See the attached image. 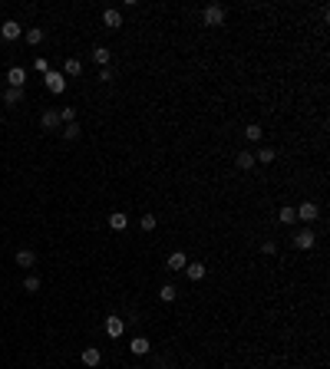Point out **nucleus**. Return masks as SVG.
<instances>
[{
	"label": "nucleus",
	"instance_id": "1",
	"mask_svg": "<svg viewBox=\"0 0 330 369\" xmlns=\"http://www.w3.org/2000/svg\"><path fill=\"white\" fill-rule=\"evenodd\" d=\"M224 17H228V10H224L221 4H208L205 10H201V23L205 26H221Z\"/></svg>",
	"mask_w": 330,
	"mask_h": 369
},
{
	"label": "nucleus",
	"instance_id": "2",
	"mask_svg": "<svg viewBox=\"0 0 330 369\" xmlns=\"http://www.w3.org/2000/svg\"><path fill=\"white\" fill-rule=\"evenodd\" d=\"M314 244H317V234L311 231V224H307V228H300V231L294 234V247H297V250H311Z\"/></svg>",
	"mask_w": 330,
	"mask_h": 369
},
{
	"label": "nucleus",
	"instance_id": "3",
	"mask_svg": "<svg viewBox=\"0 0 330 369\" xmlns=\"http://www.w3.org/2000/svg\"><path fill=\"white\" fill-rule=\"evenodd\" d=\"M294 211H297V221H304V224H314V221L320 218V208L314 205V201H304V205H297Z\"/></svg>",
	"mask_w": 330,
	"mask_h": 369
},
{
	"label": "nucleus",
	"instance_id": "4",
	"mask_svg": "<svg viewBox=\"0 0 330 369\" xmlns=\"http://www.w3.org/2000/svg\"><path fill=\"white\" fill-rule=\"evenodd\" d=\"M46 89H50L53 96H60L63 89H66V76L56 73V69H50V73H46Z\"/></svg>",
	"mask_w": 330,
	"mask_h": 369
},
{
	"label": "nucleus",
	"instance_id": "5",
	"mask_svg": "<svg viewBox=\"0 0 330 369\" xmlns=\"http://www.w3.org/2000/svg\"><path fill=\"white\" fill-rule=\"evenodd\" d=\"M103 26H106V30H119V26H122V13H119L116 7L103 10Z\"/></svg>",
	"mask_w": 330,
	"mask_h": 369
},
{
	"label": "nucleus",
	"instance_id": "6",
	"mask_svg": "<svg viewBox=\"0 0 330 369\" xmlns=\"http://www.w3.org/2000/svg\"><path fill=\"white\" fill-rule=\"evenodd\" d=\"M7 82H10L13 89H23V82H27V69H23V66H10V69H7Z\"/></svg>",
	"mask_w": 330,
	"mask_h": 369
},
{
	"label": "nucleus",
	"instance_id": "7",
	"mask_svg": "<svg viewBox=\"0 0 330 369\" xmlns=\"http://www.w3.org/2000/svg\"><path fill=\"white\" fill-rule=\"evenodd\" d=\"M122 333H125V320L122 317H106V336L116 339V336H122Z\"/></svg>",
	"mask_w": 330,
	"mask_h": 369
},
{
	"label": "nucleus",
	"instance_id": "8",
	"mask_svg": "<svg viewBox=\"0 0 330 369\" xmlns=\"http://www.w3.org/2000/svg\"><path fill=\"white\" fill-rule=\"evenodd\" d=\"M40 125H43V129H46V132H53V129H60V125H63V122H60V112H56V109H46V112H43V116H40Z\"/></svg>",
	"mask_w": 330,
	"mask_h": 369
},
{
	"label": "nucleus",
	"instance_id": "9",
	"mask_svg": "<svg viewBox=\"0 0 330 369\" xmlns=\"http://www.w3.org/2000/svg\"><path fill=\"white\" fill-rule=\"evenodd\" d=\"M235 165H238V168H241V172H251V168H255V152H248V149H244V152H238V155H235Z\"/></svg>",
	"mask_w": 330,
	"mask_h": 369
},
{
	"label": "nucleus",
	"instance_id": "10",
	"mask_svg": "<svg viewBox=\"0 0 330 369\" xmlns=\"http://www.w3.org/2000/svg\"><path fill=\"white\" fill-rule=\"evenodd\" d=\"M0 37L4 40H20V23L17 20H4V23H0Z\"/></svg>",
	"mask_w": 330,
	"mask_h": 369
},
{
	"label": "nucleus",
	"instance_id": "11",
	"mask_svg": "<svg viewBox=\"0 0 330 369\" xmlns=\"http://www.w3.org/2000/svg\"><path fill=\"white\" fill-rule=\"evenodd\" d=\"M109 228L112 231H125V228H129V214L125 211H112L109 214Z\"/></svg>",
	"mask_w": 330,
	"mask_h": 369
},
{
	"label": "nucleus",
	"instance_id": "12",
	"mask_svg": "<svg viewBox=\"0 0 330 369\" xmlns=\"http://www.w3.org/2000/svg\"><path fill=\"white\" fill-rule=\"evenodd\" d=\"M129 350L136 353V356H145V353L152 350V343H149L145 336H132V339H129Z\"/></svg>",
	"mask_w": 330,
	"mask_h": 369
},
{
	"label": "nucleus",
	"instance_id": "13",
	"mask_svg": "<svg viewBox=\"0 0 330 369\" xmlns=\"http://www.w3.org/2000/svg\"><path fill=\"white\" fill-rule=\"evenodd\" d=\"M99 363H103V353L96 346H86L83 350V366H99Z\"/></svg>",
	"mask_w": 330,
	"mask_h": 369
},
{
	"label": "nucleus",
	"instance_id": "14",
	"mask_svg": "<svg viewBox=\"0 0 330 369\" xmlns=\"http://www.w3.org/2000/svg\"><path fill=\"white\" fill-rule=\"evenodd\" d=\"M185 264H188V257L182 254V250H175V254H168L165 267H168V270H185Z\"/></svg>",
	"mask_w": 330,
	"mask_h": 369
},
{
	"label": "nucleus",
	"instance_id": "15",
	"mask_svg": "<svg viewBox=\"0 0 330 369\" xmlns=\"http://www.w3.org/2000/svg\"><path fill=\"white\" fill-rule=\"evenodd\" d=\"M63 76H83V60L69 56L66 63H63Z\"/></svg>",
	"mask_w": 330,
	"mask_h": 369
},
{
	"label": "nucleus",
	"instance_id": "16",
	"mask_svg": "<svg viewBox=\"0 0 330 369\" xmlns=\"http://www.w3.org/2000/svg\"><path fill=\"white\" fill-rule=\"evenodd\" d=\"M43 37H46V33H43V26H30V30L23 33V40H27L30 46H40V43H43Z\"/></svg>",
	"mask_w": 330,
	"mask_h": 369
},
{
	"label": "nucleus",
	"instance_id": "17",
	"mask_svg": "<svg viewBox=\"0 0 330 369\" xmlns=\"http://www.w3.org/2000/svg\"><path fill=\"white\" fill-rule=\"evenodd\" d=\"M17 264L20 267H33V264H37V254H33L30 247H20L17 250Z\"/></svg>",
	"mask_w": 330,
	"mask_h": 369
},
{
	"label": "nucleus",
	"instance_id": "18",
	"mask_svg": "<svg viewBox=\"0 0 330 369\" xmlns=\"http://www.w3.org/2000/svg\"><path fill=\"white\" fill-rule=\"evenodd\" d=\"M185 274H188V280H205V264H192V261H188L185 264Z\"/></svg>",
	"mask_w": 330,
	"mask_h": 369
},
{
	"label": "nucleus",
	"instance_id": "19",
	"mask_svg": "<svg viewBox=\"0 0 330 369\" xmlns=\"http://www.w3.org/2000/svg\"><path fill=\"white\" fill-rule=\"evenodd\" d=\"M277 221H281V224H294V221H297V211H294V208L291 205H284V208H281V211H277Z\"/></svg>",
	"mask_w": 330,
	"mask_h": 369
},
{
	"label": "nucleus",
	"instance_id": "20",
	"mask_svg": "<svg viewBox=\"0 0 330 369\" xmlns=\"http://www.w3.org/2000/svg\"><path fill=\"white\" fill-rule=\"evenodd\" d=\"M109 56H112V53L106 50V46H96V50H93V63H96V66H103V69L109 66Z\"/></svg>",
	"mask_w": 330,
	"mask_h": 369
},
{
	"label": "nucleus",
	"instance_id": "21",
	"mask_svg": "<svg viewBox=\"0 0 330 369\" xmlns=\"http://www.w3.org/2000/svg\"><path fill=\"white\" fill-rule=\"evenodd\" d=\"M277 158V152L274 149H268V145H264V149H258V155H255V162H261V165H271Z\"/></svg>",
	"mask_w": 330,
	"mask_h": 369
},
{
	"label": "nucleus",
	"instance_id": "22",
	"mask_svg": "<svg viewBox=\"0 0 330 369\" xmlns=\"http://www.w3.org/2000/svg\"><path fill=\"white\" fill-rule=\"evenodd\" d=\"M159 297H162L165 303H172L175 297H179V287H175V283H162V287H159Z\"/></svg>",
	"mask_w": 330,
	"mask_h": 369
},
{
	"label": "nucleus",
	"instance_id": "23",
	"mask_svg": "<svg viewBox=\"0 0 330 369\" xmlns=\"http://www.w3.org/2000/svg\"><path fill=\"white\" fill-rule=\"evenodd\" d=\"M20 99H23V89H4V102H7V106H17V102Z\"/></svg>",
	"mask_w": 330,
	"mask_h": 369
},
{
	"label": "nucleus",
	"instance_id": "24",
	"mask_svg": "<svg viewBox=\"0 0 330 369\" xmlns=\"http://www.w3.org/2000/svg\"><path fill=\"white\" fill-rule=\"evenodd\" d=\"M261 135H264V132H261V125H258V122H251L248 129H244V138H248V142H258Z\"/></svg>",
	"mask_w": 330,
	"mask_h": 369
},
{
	"label": "nucleus",
	"instance_id": "25",
	"mask_svg": "<svg viewBox=\"0 0 330 369\" xmlns=\"http://www.w3.org/2000/svg\"><path fill=\"white\" fill-rule=\"evenodd\" d=\"M63 138H66V142H76V138H80V125H63Z\"/></svg>",
	"mask_w": 330,
	"mask_h": 369
},
{
	"label": "nucleus",
	"instance_id": "26",
	"mask_svg": "<svg viewBox=\"0 0 330 369\" xmlns=\"http://www.w3.org/2000/svg\"><path fill=\"white\" fill-rule=\"evenodd\" d=\"M37 290H40V277H27V280H23V294H37Z\"/></svg>",
	"mask_w": 330,
	"mask_h": 369
},
{
	"label": "nucleus",
	"instance_id": "27",
	"mask_svg": "<svg viewBox=\"0 0 330 369\" xmlns=\"http://www.w3.org/2000/svg\"><path fill=\"white\" fill-rule=\"evenodd\" d=\"M156 214H142V221H139V228H142V231H156Z\"/></svg>",
	"mask_w": 330,
	"mask_h": 369
},
{
	"label": "nucleus",
	"instance_id": "28",
	"mask_svg": "<svg viewBox=\"0 0 330 369\" xmlns=\"http://www.w3.org/2000/svg\"><path fill=\"white\" fill-rule=\"evenodd\" d=\"M60 122H66V125H73V122H76V109H73V106H66V109H60Z\"/></svg>",
	"mask_w": 330,
	"mask_h": 369
},
{
	"label": "nucleus",
	"instance_id": "29",
	"mask_svg": "<svg viewBox=\"0 0 330 369\" xmlns=\"http://www.w3.org/2000/svg\"><path fill=\"white\" fill-rule=\"evenodd\" d=\"M33 69H37V73H43V76H46V73H50V63H46L43 56H37V60H33Z\"/></svg>",
	"mask_w": 330,
	"mask_h": 369
},
{
	"label": "nucleus",
	"instance_id": "30",
	"mask_svg": "<svg viewBox=\"0 0 330 369\" xmlns=\"http://www.w3.org/2000/svg\"><path fill=\"white\" fill-rule=\"evenodd\" d=\"M261 254H277V244H274V241H264V244H261Z\"/></svg>",
	"mask_w": 330,
	"mask_h": 369
},
{
	"label": "nucleus",
	"instance_id": "31",
	"mask_svg": "<svg viewBox=\"0 0 330 369\" xmlns=\"http://www.w3.org/2000/svg\"><path fill=\"white\" fill-rule=\"evenodd\" d=\"M99 82H112V69H109V66L99 69Z\"/></svg>",
	"mask_w": 330,
	"mask_h": 369
},
{
	"label": "nucleus",
	"instance_id": "32",
	"mask_svg": "<svg viewBox=\"0 0 330 369\" xmlns=\"http://www.w3.org/2000/svg\"><path fill=\"white\" fill-rule=\"evenodd\" d=\"M0 99H4V89H0Z\"/></svg>",
	"mask_w": 330,
	"mask_h": 369
}]
</instances>
